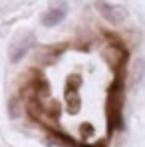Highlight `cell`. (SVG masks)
Instances as JSON below:
<instances>
[{
	"label": "cell",
	"instance_id": "obj_5",
	"mask_svg": "<svg viewBox=\"0 0 145 147\" xmlns=\"http://www.w3.org/2000/svg\"><path fill=\"white\" fill-rule=\"evenodd\" d=\"M145 80V56H135L129 64V82L137 88Z\"/></svg>",
	"mask_w": 145,
	"mask_h": 147
},
{
	"label": "cell",
	"instance_id": "obj_1",
	"mask_svg": "<svg viewBox=\"0 0 145 147\" xmlns=\"http://www.w3.org/2000/svg\"><path fill=\"white\" fill-rule=\"evenodd\" d=\"M121 109H123V88L119 84H113L107 99H105V113H107V121L111 129H119L123 121H121Z\"/></svg>",
	"mask_w": 145,
	"mask_h": 147
},
{
	"label": "cell",
	"instance_id": "obj_3",
	"mask_svg": "<svg viewBox=\"0 0 145 147\" xmlns=\"http://www.w3.org/2000/svg\"><path fill=\"white\" fill-rule=\"evenodd\" d=\"M101 58H103V62L109 66V70L117 72L121 66H123V62L127 60V52L121 48L117 42H111L109 46H105V48H103Z\"/></svg>",
	"mask_w": 145,
	"mask_h": 147
},
{
	"label": "cell",
	"instance_id": "obj_6",
	"mask_svg": "<svg viewBox=\"0 0 145 147\" xmlns=\"http://www.w3.org/2000/svg\"><path fill=\"white\" fill-rule=\"evenodd\" d=\"M32 42H34V36L32 34H28L24 40L20 42V44H16V48L12 50V62H18L22 56H24L26 52L30 50V46H32Z\"/></svg>",
	"mask_w": 145,
	"mask_h": 147
},
{
	"label": "cell",
	"instance_id": "obj_2",
	"mask_svg": "<svg viewBox=\"0 0 145 147\" xmlns=\"http://www.w3.org/2000/svg\"><path fill=\"white\" fill-rule=\"evenodd\" d=\"M96 10L99 12V16L109 22V24L117 26V24H123L127 18H129V12L127 8H123L121 4H113V2H107V0H96Z\"/></svg>",
	"mask_w": 145,
	"mask_h": 147
},
{
	"label": "cell",
	"instance_id": "obj_4",
	"mask_svg": "<svg viewBox=\"0 0 145 147\" xmlns=\"http://www.w3.org/2000/svg\"><path fill=\"white\" fill-rule=\"evenodd\" d=\"M68 14V2L66 0H50V10L42 16V24L52 28L60 24Z\"/></svg>",
	"mask_w": 145,
	"mask_h": 147
}]
</instances>
